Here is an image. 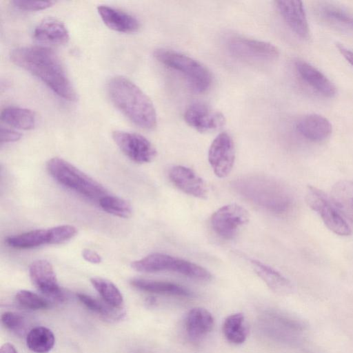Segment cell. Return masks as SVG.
<instances>
[{
    "label": "cell",
    "mask_w": 353,
    "mask_h": 353,
    "mask_svg": "<svg viewBox=\"0 0 353 353\" xmlns=\"http://www.w3.org/2000/svg\"><path fill=\"white\" fill-rule=\"evenodd\" d=\"M296 129L305 139L319 142L330 137L332 126L325 117L317 114H309L296 121Z\"/></svg>",
    "instance_id": "obj_17"
},
{
    "label": "cell",
    "mask_w": 353,
    "mask_h": 353,
    "mask_svg": "<svg viewBox=\"0 0 353 353\" xmlns=\"http://www.w3.org/2000/svg\"><path fill=\"white\" fill-rule=\"evenodd\" d=\"M0 353H18L14 345L9 343H4L0 350Z\"/></svg>",
    "instance_id": "obj_39"
},
{
    "label": "cell",
    "mask_w": 353,
    "mask_h": 353,
    "mask_svg": "<svg viewBox=\"0 0 353 353\" xmlns=\"http://www.w3.org/2000/svg\"><path fill=\"white\" fill-rule=\"evenodd\" d=\"M184 119L187 124L200 132L221 129L225 123L224 115L203 103H194L185 110Z\"/></svg>",
    "instance_id": "obj_13"
},
{
    "label": "cell",
    "mask_w": 353,
    "mask_h": 353,
    "mask_svg": "<svg viewBox=\"0 0 353 353\" xmlns=\"http://www.w3.org/2000/svg\"><path fill=\"white\" fill-rule=\"evenodd\" d=\"M321 16L330 23L353 30V17L340 8L332 6L321 7Z\"/></svg>",
    "instance_id": "obj_32"
},
{
    "label": "cell",
    "mask_w": 353,
    "mask_h": 353,
    "mask_svg": "<svg viewBox=\"0 0 353 353\" xmlns=\"http://www.w3.org/2000/svg\"><path fill=\"white\" fill-rule=\"evenodd\" d=\"M130 284L141 291L149 293L183 297H189L193 295V293L188 288L170 282L135 279L130 281Z\"/></svg>",
    "instance_id": "obj_22"
},
{
    "label": "cell",
    "mask_w": 353,
    "mask_h": 353,
    "mask_svg": "<svg viewBox=\"0 0 353 353\" xmlns=\"http://www.w3.org/2000/svg\"><path fill=\"white\" fill-rule=\"evenodd\" d=\"M55 342L53 332L43 326L32 328L26 335V345L29 350L35 353L50 352Z\"/></svg>",
    "instance_id": "obj_27"
},
{
    "label": "cell",
    "mask_w": 353,
    "mask_h": 353,
    "mask_svg": "<svg viewBox=\"0 0 353 353\" xmlns=\"http://www.w3.org/2000/svg\"><path fill=\"white\" fill-rule=\"evenodd\" d=\"M90 282L103 300L116 308H120L123 303L122 294L110 281L101 277L91 278Z\"/></svg>",
    "instance_id": "obj_28"
},
{
    "label": "cell",
    "mask_w": 353,
    "mask_h": 353,
    "mask_svg": "<svg viewBox=\"0 0 353 353\" xmlns=\"http://www.w3.org/2000/svg\"><path fill=\"white\" fill-rule=\"evenodd\" d=\"M305 201L308 206L319 214L330 231L343 236L351 234V228L341 212L321 190L308 185L306 189Z\"/></svg>",
    "instance_id": "obj_7"
},
{
    "label": "cell",
    "mask_w": 353,
    "mask_h": 353,
    "mask_svg": "<svg viewBox=\"0 0 353 353\" xmlns=\"http://www.w3.org/2000/svg\"><path fill=\"white\" fill-rule=\"evenodd\" d=\"M13 6L23 11H38L52 6L54 2L52 1H12Z\"/></svg>",
    "instance_id": "obj_35"
},
{
    "label": "cell",
    "mask_w": 353,
    "mask_h": 353,
    "mask_svg": "<svg viewBox=\"0 0 353 353\" xmlns=\"http://www.w3.org/2000/svg\"><path fill=\"white\" fill-rule=\"evenodd\" d=\"M331 196L339 211L353 222V181L341 180L335 183Z\"/></svg>",
    "instance_id": "obj_23"
},
{
    "label": "cell",
    "mask_w": 353,
    "mask_h": 353,
    "mask_svg": "<svg viewBox=\"0 0 353 353\" xmlns=\"http://www.w3.org/2000/svg\"><path fill=\"white\" fill-rule=\"evenodd\" d=\"M78 299L88 309L97 313L105 319L116 320L120 319L122 315L120 308H116L106 303L104 301H101L90 295L78 293L77 294Z\"/></svg>",
    "instance_id": "obj_29"
},
{
    "label": "cell",
    "mask_w": 353,
    "mask_h": 353,
    "mask_svg": "<svg viewBox=\"0 0 353 353\" xmlns=\"http://www.w3.org/2000/svg\"><path fill=\"white\" fill-rule=\"evenodd\" d=\"M234 187L244 197L274 213H284L292 205L289 191L272 179L257 176L244 178L236 181Z\"/></svg>",
    "instance_id": "obj_3"
},
{
    "label": "cell",
    "mask_w": 353,
    "mask_h": 353,
    "mask_svg": "<svg viewBox=\"0 0 353 353\" xmlns=\"http://www.w3.org/2000/svg\"><path fill=\"white\" fill-rule=\"evenodd\" d=\"M33 37L41 43L61 45L68 42L70 36L61 21L54 18H46L34 28Z\"/></svg>",
    "instance_id": "obj_19"
},
{
    "label": "cell",
    "mask_w": 353,
    "mask_h": 353,
    "mask_svg": "<svg viewBox=\"0 0 353 353\" xmlns=\"http://www.w3.org/2000/svg\"><path fill=\"white\" fill-rule=\"evenodd\" d=\"M112 137L121 152L134 162L149 163L157 155V150L152 143L139 134L116 130Z\"/></svg>",
    "instance_id": "obj_10"
},
{
    "label": "cell",
    "mask_w": 353,
    "mask_h": 353,
    "mask_svg": "<svg viewBox=\"0 0 353 353\" xmlns=\"http://www.w3.org/2000/svg\"><path fill=\"white\" fill-rule=\"evenodd\" d=\"M49 244H60L64 243L77 234V229L73 225H62L48 229Z\"/></svg>",
    "instance_id": "obj_34"
},
{
    "label": "cell",
    "mask_w": 353,
    "mask_h": 353,
    "mask_svg": "<svg viewBox=\"0 0 353 353\" xmlns=\"http://www.w3.org/2000/svg\"><path fill=\"white\" fill-rule=\"evenodd\" d=\"M226 46L232 55L246 61H270L279 55L278 48L270 43L239 36L230 37Z\"/></svg>",
    "instance_id": "obj_8"
},
{
    "label": "cell",
    "mask_w": 353,
    "mask_h": 353,
    "mask_svg": "<svg viewBox=\"0 0 353 353\" xmlns=\"http://www.w3.org/2000/svg\"><path fill=\"white\" fill-rule=\"evenodd\" d=\"M131 267L137 272L144 273L170 271L198 281H209L212 279V274L204 268L163 253L150 254L133 261Z\"/></svg>",
    "instance_id": "obj_6"
},
{
    "label": "cell",
    "mask_w": 353,
    "mask_h": 353,
    "mask_svg": "<svg viewBox=\"0 0 353 353\" xmlns=\"http://www.w3.org/2000/svg\"><path fill=\"white\" fill-rule=\"evenodd\" d=\"M169 178L184 193L200 199L207 197L208 190L205 182L192 169L174 166L169 172Z\"/></svg>",
    "instance_id": "obj_15"
},
{
    "label": "cell",
    "mask_w": 353,
    "mask_h": 353,
    "mask_svg": "<svg viewBox=\"0 0 353 353\" xmlns=\"http://www.w3.org/2000/svg\"><path fill=\"white\" fill-rule=\"evenodd\" d=\"M14 299L21 307L29 310H44L50 307V303L46 299L29 290L19 291Z\"/></svg>",
    "instance_id": "obj_33"
},
{
    "label": "cell",
    "mask_w": 353,
    "mask_h": 353,
    "mask_svg": "<svg viewBox=\"0 0 353 353\" xmlns=\"http://www.w3.org/2000/svg\"><path fill=\"white\" fill-rule=\"evenodd\" d=\"M6 244L13 248L30 249L49 244L48 229H36L6 239Z\"/></svg>",
    "instance_id": "obj_25"
},
{
    "label": "cell",
    "mask_w": 353,
    "mask_h": 353,
    "mask_svg": "<svg viewBox=\"0 0 353 353\" xmlns=\"http://www.w3.org/2000/svg\"><path fill=\"white\" fill-rule=\"evenodd\" d=\"M294 68L300 79L316 92L329 98L336 95V86L315 67L299 59L294 62Z\"/></svg>",
    "instance_id": "obj_16"
},
{
    "label": "cell",
    "mask_w": 353,
    "mask_h": 353,
    "mask_svg": "<svg viewBox=\"0 0 353 353\" xmlns=\"http://www.w3.org/2000/svg\"><path fill=\"white\" fill-rule=\"evenodd\" d=\"M3 326L19 336L27 335L29 332V323L23 315L14 312H5L1 316Z\"/></svg>",
    "instance_id": "obj_31"
},
{
    "label": "cell",
    "mask_w": 353,
    "mask_h": 353,
    "mask_svg": "<svg viewBox=\"0 0 353 353\" xmlns=\"http://www.w3.org/2000/svg\"><path fill=\"white\" fill-rule=\"evenodd\" d=\"M107 90L113 104L133 123L146 130L155 128L157 114L153 103L136 84L117 76L110 79Z\"/></svg>",
    "instance_id": "obj_2"
},
{
    "label": "cell",
    "mask_w": 353,
    "mask_h": 353,
    "mask_svg": "<svg viewBox=\"0 0 353 353\" xmlns=\"http://www.w3.org/2000/svg\"><path fill=\"white\" fill-rule=\"evenodd\" d=\"M250 262L256 274L274 292L280 295H286L292 292L291 282L281 273L258 260L250 259Z\"/></svg>",
    "instance_id": "obj_21"
},
{
    "label": "cell",
    "mask_w": 353,
    "mask_h": 353,
    "mask_svg": "<svg viewBox=\"0 0 353 353\" xmlns=\"http://www.w3.org/2000/svg\"><path fill=\"white\" fill-rule=\"evenodd\" d=\"M154 57L165 67L181 74L193 91L203 93L211 87V72L206 66L193 58L165 48L157 49L154 52Z\"/></svg>",
    "instance_id": "obj_4"
},
{
    "label": "cell",
    "mask_w": 353,
    "mask_h": 353,
    "mask_svg": "<svg viewBox=\"0 0 353 353\" xmlns=\"http://www.w3.org/2000/svg\"><path fill=\"white\" fill-rule=\"evenodd\" d=\"M223 332L228 341L232 344L244 343L248 334L244 314L235 313L228 316L223 323Z\"/></svg>",
    "instance_id": "obj_26"
},
{
    "label": "cell",
    "mask_w": 353,
    "mask_h": 353,
    "mask_svg": "<svg viewBox=\"0 0 353 353\" xmlns=\"http://www.w3.org/2000/svg\"><path fill=\"white\" fill-rule=\"evenodd\" d=\"M101 208L105 212L120 218H128L132 210L127 201L117 196L105 195L99 201Z\"/></svg>",
    "instance_id": "obj_30"
},
{
    "label": "cell",
    "mask_w": 353,
    "mask_h": 353,
    "mask_svg": "<svg viewBox=\"0 0 353 353\" xmlns=\"http://www.w3.org/2000/svg\"><path fill=\"white\" fill-rule=\"evenodd\" d=\"M29 274L33 285L43 294L59 301L64 299L50 262L45 259L34 261L30 266Z\"/></svg>",
    "instance_id": "obj_12"
},
{
    "label": "cell",
    "mask_w": 353,
    "mask_h": 353,
    "mask_svg": "<svg viewBox=\"0 0 353 353\" xmlns=\"http://www.w3.org/2000/svg\"><path fill=\"white\" fill-rule=\"evenodd\" d=\"M82 256L88 262L98 264L101 262V257L96 252L89 250L84 249L82 250Z\"/></svg>",
    "instance_id": "obj_37"
},
{
    "label": "cell",
    "mask_w": 353,
    "mask_h": 353,
    "mask_svg": "<svg viewBox=\"0 0 353 353\" xmlns=\"http://www.w3.org/2000/svg\"><path fill=\"white\" fill-rule=\"evenodd\" d=\"M10 57L12 62L38 78L59 97L70 101L76 100V92L65 68L52 49L19 47L10 52Z\"/></svg>",
    "instance_id": "obj_1"
},
{
    "label": "cell",
    "mask_w": 353,
    "mask_h": 353,
    "mask_svg": "<svg viewBox=\"0 0 353 353\" xmlns=\"http://www.w3.org/2000/svg\"><path fill=\"white\" fill-rule=\"evenodd\" d=\"M282 18L290 30L299 37L307 39L310 29L303 2L296 0L275 1Z\"/></svg>",
    "instance_id": "obj_14"
},
{
    "label": "cell",
    "mask_w": 353,
    "mask_h": 353,
    "mask_svg": "<svg viewBox=\"0 0 353 353\" xmlns=\"http://www.w3.org/2000/svg\"><path fill=\"white\" fill-rule=\"evenodd\" d=\"M212 314L205 308L190 310L185 319V328L188 336L192 340H199L210 333L214 327Z\"/></svg>",
    "instance_id": "obj_20"
},
{
    "label": "cell",
    "mask_w": 353,
    "mask_h": 353,
    "mask_svg": "<svg viewBox=\"0 0 353 353\" xmlns=\"http://www.w3.org/2000/svg\"><path fill=\"white\" fill-rule=\"evenodd\" d=\"M21 137V134L15 130L3 127L1 128V143L15 142L19 140Z\"/></svg>",
    "instance_id": "obj_36"
},
{
    "label": "cell",
    "mask_w": 353,
    "mask_h": 353,
    "mask_svg": "<svg viewBox=\"0 0 353 353\" xmlns=\"http://www.w3.org/2000/svg\"><path fill=\"white\" fill-rule=\"evenodd\" d=\"M97 11L103 23L110 29L123 33L137 32L140 23L132 14L111 6L101 5Z\"/></svg>",
    "instance_id": "obj_18"
},
{
    "label": "cell",
    "mask_w": 353,
    "mask_h": 353,
    "mask_svg": "<svg viewBox=\"0 0 353 353\" xmlns=\"http://www.w3.org/2000/svg\"><path fill=\"white\" fill-rule=\"evenodd\" d=\"M336 48L346 61L353 66V51L349 50L341 43H337Z\"/></svg>",
    "instance_id": "obj_38"
},
{
    "label": "cell",
    "mask_w": 353,
    "mask_h": 353,
    "mask_svg": "<svg viewBox=\"0 0 353 353\" xmlns=\"http://www.w3.org/2000/svg\"><path fill=\"white\" fill-rule=\"evenodd\" d=\"M248 212L242 206L231 203L222 206L210 219L214 232L225 239H232L239 229L249 221Z\"/></svg>",
    "instance_id": "obj_9"
},
{
    "label": "cell",
    "mask_w": 353,
    "mask_h": 353,
    "mask_svg": "<svg viewBox=\"0 0 353 353\" xmlns=\"http://www.w3.org/2000/svg\"><path fill=\"white\" fill-rule=\"evenodd\" d=\"M235 159L234 142L225 132L218 134L208 150V161L216 176L226 177L232 171Z\"/></svg>",
    "instance_id": "obj_11"
},
{
    "label": "cell",
    "mask_w": 353,
    "mask_h": 353,
    "mask_svg": "<svg viewBox=\"0 0 353 353\" xmlns=\"http://www.w3.org/2000/svg\"><path fill=\"white\" fill-rule=\"evenodd\" d=\"M1 120L14 128L27 130L35 126L36 116L31 110L9 106L1 110Z\"/></svg>",
    "instance_id": "obj_24"
},
{
    "label": "cell",
    "mask_w": 353,
    "mask_h": 353,
    "mask_svg": "<svg viewBox=\"0 0 353 353\" xmlns=\"http://www.w3.org/2000/svg\"><path fill=\"white\" fill-rule=\"evenodd\" d=\"M47 170L59 183L87 198L99 201L108 195L101 184L63 159H50L47 163Z\"/></svg>",
    "instance_id": "obj_5"
}]
</instances>
